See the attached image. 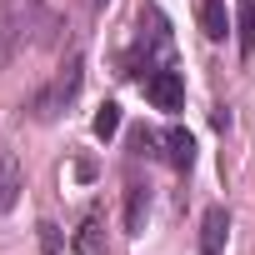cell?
<instances>
[{"instance_id": "obj_1", "label": "cell", "mask_w": 255, "mask_h": 255, "mask_svg": "<svg viewBox=\"0 0 255 255\" xmlns=\"http://www.w3.org/2000/svg\"><path fill=\"white\" fill-rule=\"evenodd\" d=\"M80 80H85V60H80V55H70V60H65V70H55V80H50L45 90H35L25 110H30L35 120H55V115L80 95Z\"/></svg>"}, {"instance_id": "obj_2", "label": "cell", "mask_w": 255, "mask_h": 255, "mask_svg": "<svg viewBox=\"0 0 255 255\" xmlns=\"http://www.w3.org/2000/svg\"><path fill=\"white\" fill-rule=\"evenodd\" d=\"M145 100H150L155 110L175 115V110L185 105V80H180V70H150V75H145Z\"/></svg>"}, {"instance_id": "obj_3", "label": "cell", "mask_w": 255, "mask_h": 255, "mask_svg": "<svg viewBox=\"0 0 255 255\" xmlns=\"http://www.w3.org/2000/svg\"><path fill=\"white\" fill-rule=\"evenodd\" d=\"M225 240H230V210L210 205L200 220V255H225Z\"/></svg>"}, {"instance_id": "obj_4", "label": "cell", "mask_w": 255, "mask_h": 255, "mask_svg": "<svg viewBox=\"0 0 255 255\" xmlns=\"http://www.w3.org/2000/svg\"><path fill=\"white\" fill-rule=\"evenodd\" d=\"M20 190H25V175H20L15 155H10V150H0V215H5V210L20 200Z\"/></svg>"}, {"instance_id": "obj_5", "label": "cell", "mask_w": 255, "mask_h": 255, "mask_svg": "<svg viewBox=\"0 0 255 255\" xmlns=\"http://www.w3.org/2000/svg\"><path fill=\"white\" fill-rule=\"evenodd\" d=\"M165 155H170L175 170H190L195 165V135L185 130V125H170V130H165Z\"/></svg>"}, {"instance_id": "obj_6", "label": "cell", "mask_w": 255, "mask_h": 255, "mask_svg": "<svg viewBox=\"0 0 255 255\" xmlns=\"http://www.w3.org/2000/svg\"><path fill=\"white\" fill-rule=\"evenodd\" d=\"M145 215H150V190L145 185H125V230L140 235L145 230Z\"/></svg>"}, {"instance_id": "obj_7", "label": "cell", "mask_w": 255, "mask_h": 255, "mask_svg": "<svg viewBox=\"0 0 255 255\" xmlns=\"http://www.w3.org/2000/svg\"><path fill=\"white\" fill-rule=\"evenodd\" d=\"M235 40H240V55L250 60L255 55V0H235Z\"/></svg>"}, {"instance_id": "obj_8", "label": "cell", "mask_w": 255, "mask_h": 255, "mask_svg": "<svg viewBox=\"0 0 255 255\" xmlns=\"http://www.w3.org/2000/svg\"><path fill=\"white\" fill-rule=\"evenodd\" d=\"M200 30H205V40H225V35H230L225 0H205V5H200Z\"/></svg>"}, {"instance_id": "obj_9", "label": "cell", "mask_w": 255, "mask_h": 255, "mask_svg": "<svg viewBox=\"0 0 255 255\" xmlns=\"http://www.w3.org/2000/svg\"><path fill=\"white\" fill-rule=\"evenodd\" d=\"M90 130H95V140H110V135L120 130V105H115V100H105V105L95 110V120H90Z\"/></svg>"}, {"instance_id": "obj_10", "label": "cell", "mask_w": 255, "mask_h": 255, "mask_svg": "<svg viewBox=\"0 0 255 255\" xmlns=\"http://www.w3.org/2000/svg\"><path fill=\"white\" fill-rule=\"evenodd\" d=\"M75 250H80V255H105V245H100V225H95V220H85V225L75 230Z\"/></svg>"}, {"instance_id": "obj_11", "label": "cell", "mask_w": 255, "mask_h": 255, "mask_svg": "<svg viewBox=\"0 0 255 255\" xmlns=\"http://www.w3.org/2000/svg\"><path fill=\"white\" fill-rule=\"evenodd\" d=\"M210 120H215V130H230V120H235V115H230V105H215Z\"/></svg>"}, {"instance_id": "obj_12", "label": "cell", "mask_w": 255, "mask_h": 255, "mask_svg": "<svg viewBox=\"0 0 255 255\" xmlns=\"http://www.w3.org/2000/svg\"><path fill=\"white\" fill-rule=\"evenodd\" d=\"M40 245H45V250H60V235H55V225H40Z\"/></svg>"}, {"instance_id": "obj_13", "label": "cell", "mask_w": 255, "mask_h": 255, "mask_svg": "<svg viewBox=\"0 0 255 255\" xmlns=\"http://www.w3.org/2000/svg\"><path fill=\"white\" fill-rule=\"evenodd\" d=\"M95 5H105V0H95Z\"/></svg>"}]
</instances>
